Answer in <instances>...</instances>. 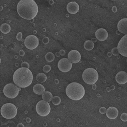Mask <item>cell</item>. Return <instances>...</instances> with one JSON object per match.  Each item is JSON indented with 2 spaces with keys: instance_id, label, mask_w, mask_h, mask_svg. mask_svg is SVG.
Masks as SVG:
<instances>
[{
  "instance_id": "7402d4cb",
  "label": "cell",
  "mask_w": 127,
  "mask_h": 127,
  "mask_svg": "<svg viewBox=\"0 0 127 127\" xmlns=\"http://www.w3.org/2000/svg\"><path fill=\"white\" fill-rule=\"evenodd\" d=\"M45 59L48 62H52L54 60V55L51 52H48L45 55Z\"/></svg>"
},
{
  "instance_id": "f546056e",
  "label": "cell",
  "mask_w": 127,
  "mask_h": 127,
  "mask_svg": "<svg viewBox=\"0 0 127 127\" xmlns=\"http://www.w3.org/2000/svg\"><path fill=\"white\" fill-rule=\"evenodd\" d=\"M43 43H44V44H48V43H49V40L48 38H47V37H45V38H44L43 39Z\"/></svg>"
},
{
  "instance_id": "d6986e66",
  "label": "cell",
  "mask_w": 127,
  "mask_h": 127,
  "mask_svg": "<svg viewBox=\"0 0 127 127\" xmlns=\"http://www.w3.org/2000/svg\"><path fill=\"white\" fill-rule=\"evenodd\" d=\"M0 31L2 33L7 34L11 31V27L8 24H2L0 27Z\"/></svg>"
},
{
  "instance_id": "f1b7e54d",
  "label": "cell",
  "mask_w": 127,
  "mask_h": 127,
  "mask_svg": "<svg viewBox=\"0 0 127 127\" xmlns=\"http://www.w3.org/2000/svg\"><path fill=\"white\" fill-rule=\"evenodd\" d=\"M106 111H107V110L106 109L105 107H101L100 109V112L102 114H103L105 113L106 112Z\"/></svg>"
},
{
  "instance_id": "8fae6325",
  "label": "cell",
  "mask_w": 127,
  "mask_h": 127,
  "mask_svg": "<svg viewBox=\"0 0 127 127\" xmlns=\"http://www.w3.org/2000/svg\"><path fill=\"white\" fill-rule=\"evenodd\" d=\"M69 60L73 64H76L79 63L81 58L80 53L76 50H73L71 51L68 56Z\"/></svg>"
},
{
  "instance_id": "ba28073f",
  "label": "cell",
  "mask_w": 127,
  "mask_h": 127,
  "mask_svg": "<svg viewBox=\"0 0 127 127\" xmlns=\"http://www.w3.org/2000/svg\"><path fill=\"white\" fill-rule=\"evenodd\" d=\"M24 45L26 47L30 50L36 48L39 45V40L34 35H29L27 37L24 41Z\"/></svg>"
},
{
  "instance_id": "5bb4252c",
  "label": "cell",
  "mask_w": 127,
  "mask_h": 127,
  "mask_svg": "<svg viewBox=\"0 0 127 127\" xmlns=\"http://www.w3.org/2000/svg\"><path fill=\"white\" fill-rule=\"evenodd\" d=\"M67 9L69 13L71 14H75L78 12L79 10V6L76 2L73 1L70 2L67 5Z\"/></svg>"
},
{
  "instance_id": "d4e9b609",
  "label": "cell",
  "mask_w": 127,
  "mask_h": 127,
  "mask_svg": "<svg viewBox=\"0 0 127 127\" xmlns=\"http://www.w3.org/2000/svg\"><path fill=\"white\" fill-rule=\"evenodd\" d=\"M121 119L123 121H127V114L126 113H123L121 114L120 117Z\"/></svg>"
},
{
  "instance_id": "9c48e42d",
  "label": "cell",
  "mask_w": 127,
  "mask_h": 127,
  "mask_svg": "<svg viewBox=\"0 0 127 127\" xmlns=\"http://www.w3.org/2000/svg\"><path fill=\"white\" fill-rule=\"evenodd\" d=\"M59 69L64 73L69 72L73 66L72 63L68 59L63 58L60 60L58 64Z\"/></svg>"
},
{
  "instance_id": "4316f807",
  "label": "cell",
  "mask_w": 127,
  "mask_h": 127,
  "mask_svg": "<svg viewBox=\"0 0 127 127\" xmlns=\"http://www.w3.org/2000/svg\"><path fill=\"white\" fill-rule=\"evenodd\" d=\"M113 54L114 55H118L119 53L118 51V47L117 48H114L112 49V51Z\"/></svg>"
},
{
  "instance_id": "7c38bea8",
  "label": "cell",
  "mask_w": 127,
  "mask_h": 127,
  "mask_svg": "<svg viewBox=\"0 0 127 127\" xmlns=\"http://www.w3.org/2000/svg\"><path fill=\"white\" fill-rule=\"evenodd\" d=\"M95 36L99 41H104L107 39L108 34V32L105 29L100 28L96 32Z\"/></svg>"
},
{
  "instance_id": "5b68a950",
  "label": "cell",
  "mask_w": 127,
  "mask_h": 127,
  "mask_svg": "<svg viewBox=\"0 0 127 127\" xmlns=\"http://www.w3.org/2000/svg\"><path fill=\"white\" fill-rule=\"evenodd\" d=\"M1 114L4 118L12 119L14 118L17 114V108L12 103L4 104L1 108Z\"/></svg>"
},
{
  "instance_id": "4dcf8cb0",
  "label": "cell",
  "mask_w": 127,
  "mask_h": 127,
  "mask_svg": "<svg viewBox=\"0 0 127 127\" xmlns=\"http://www.w3.org/2000/svg\"><path fill=\"white\" fill-rule=\"evenodd\" d=\"M60 54L62 56H64L65 55V51L64 50H61L60 51Z\"/></svg>"
},
{
  "instance_id": "d6a6232c",
  "label": "cell",
  "mask_w": 127,
  "mask_h": 127,
  "mask_svg": "<svg viewBox=\"0 0 127 127\" xmlns=\"http://www.w3.org/2000/svg\"><path fill=\"white\" fill-rule=\"evenodd\" d=\"M17 127H24V125H23V124H22V123H19V124H18V125Z\"/></svg>"
},
{
  "instance_id": "2e32d148",
  "label": "cell",
  "mask_w": 127,
  "mask_h": 127,
  "mask_svg": "<svg viewBox=\"0 0 127 127\" xmlns=\"http://www.w3.org/2000/svg\"><path fill=\"white\" fill-rule=\"evenodd\" d=\"M116 81L119 84H124L127 82V73L125 72H120L116 76Z\"/></svg>"
},
{
  "instance_id": "e0dca14e",
  "label": "cell",
  "mask_w": 127,
  "mask_h": 127,
  "mask_svg": "<svg viewBox=\"0 0 127 127\" xmlns=\"http://www.w3.org/2000/svg\"><path fill=\"white\" fill-rule=\"evenodd\" d=\"M33 91L36 94L42 95L45 92V89L42 85L37 84L33 87Z\"/></svg>"
},
{
  "instance_id": "ac0fdd59",
  "label": "cell",
  "mask_w": 127,
  "mask_h": 127,
  "mask_svg": "<svg viewBox=\"0 0 127 127\" xmlns=\"http://www.w3.org/2000/svg\"><path fill=\"white\" fill-rule=\"evenodd\" d=\"M53 98L52 94L49 91H45L42 94V99L44 100L47 102H49L52 100Z\"/></svg>"
},
{
  "instance_id": "e575fe53",
  "label": "cell",
  "mask_w": 127,
  "mask_h": 127,
  "mask_svg": "<svg viewBox=\"0 0 127 127\" xmlns=\"http://www.w3.org/2000/svg\"></svg>"
},
{
  "instance_id": "4fadbf2b",
  "label": "cell",
  "mask_w": 127,
  "mask_h": 127,
  "mask_svg": "<svg viewBox=\"0 0 127 127\" xmlns=\"http://www.w3.org/2000/svg\"><path fill=\"white\" fill-rule=\"evenodd\" d=\"M118 28L121 33L127 34V18H123L119 20L118 24Z\"/></svg>"
},
{
  "instance_id": "836d02e7",
  "label": "cell",
  "mask_w": 127,
  "mask_h": 127,
  "mask_svg": "<svg viewBox=\"0 0 127 127\" xmlns=\"http://www.w3.org/2000/svg\"></svg>"
},
{
  "instance_id": "603a6c76",
  "label": "cell",
  "mask_w": 127,
  "mask_h": 127,
  "mask_svg": "<svg viewBox=\"0 0 127 127\" xmlns=\"http://www.w3.org/2000/svg\"><path fill=\"white\" fill-rule=\"evenodd\" d=\"M52 102L55 105H58L61 102V98L58 96H55L52 99Z\"/></svg>"
},
{
  "instance_id": "6da1fadb",
  "label": "cell",
  "mask_w": 127,
  "mask_h": 127,
  "mask_svg": "<svg viewBox=\"0 0 127 127\" xmlns=\"http://www.w3.org/2000/svg\"><path fill=\"white\" fill-rule=\"evenodd\" d=\"M17 11L22 18L31 20L36 16L38 7L33 0H21L18 4Z\"/></svg>"
},
{
  "instance_id": "8992f818",
  "label": "cell",
  "mask_w": 127,
  "mask_h": 127,
  "mask_svg": "<svg viewBox=\"0 0 127 127\" xmlns=\"http://www.w3.org/2000/svg\"><path fill=\"white\" fill-rule=\"evenodd\" d=\"M19 89L15 85L10 83L5 86L3 89V93L6 97L10 99L16 98L19 93Z\"/></svg>"
},
{
  "instance_id": "44dd1931",
  "label": "cell",
  "mask_w": 127,
  "mask_h": 127,
  "mask_svg": "<svg viewBox=\"0 0 127 127\" xmlns=\"http://www.w3.org/2000/svg\"><path fill=\"white\" fill-rule=\"evenodd\" d=\"M37 80L40 83H44L47 80V76L43 73H39L36 76Z\"/></svg>"
},
{
  "instance_id": "ffe728a7",
  "label": "cell",
  "mask_w": 127,
  "mask_h": 127,
  "mask_svg": "<svg viewBox=\"0 0 127 127\" xmlns=\"http://www.w3.org/2000/svg\"><path fill=\"white\" fill-rule=\"evenodd\" d=\"M94 45L93 42L92 41H90V40L86 41L84 45V47L85 49L88 51L91 50L94 48Z\"/></svg>"
},
{
  "instance_id": "83f0119b",
  "label": "cell",
  "mask_w": 127,
  "mask_h": 127,
  "mask_svg": "<svg viewBox=\"0 0 127 127\" xmlns=\"http://www.w3.org/2000/svg\"><path fill=\"white\" fill-rule=\"evenodd\" d=\"M17 39L18 41H21L22 39V33L21 32H19L17 35Z\"/></svg>"
},
{
  "instance_id": "7a4b0ae2",
  "label": "cell",
  "mask_w": 127,
  "mask_h": 127,
  "mask_svg": "<svg viewBox=\"0 0 127 127\" xmlns=\"http://www.w3.org/2000/svg\"><path fill=\"white\" fill-rule=\"evenodd\" d=\"M13 81L17 86L25 88L32 83L33 74L29 69L22 67L15 71L13 75Z\"/></svg>"
},
{
  "instance_id": "484cf974",
  "label": "cell",
  "mask_w": 127,
  "mask_h": 127,
  "mask_svg": "<svg viewBox=\"0 0 127 127\" xmlns=\"http://www.w3.org/2000/svg\"><path fill=\"white\" fill-rule=\"evenodd\" d=\"M21 66L22 67H24V68H26L29 69V67H30V65H29V64H28L27 62H23L22 64H21Z\"/></svg>"
},
{
  "instance_id": "52a82bcc",
  "label": "cell",
  "mask_w": 127,
  "mask_h": 127,
  "mask_svg": "<svg viewBox=\"0 0 127 127\" xmlns=\"http://www.w3.org/2000/svg\"><path fill=\"white\" fill-rule=\"evenodd\" d=\"M36 110L37 113L39 116L41 117H46L49 114L51 108L48 102L43 100L37 103Z\"/></svg>"
},
{
  "instance_id": "9a60e30c",
  "label": "cell",
  "mask_w": 127,
  "mask_h": 127,
  "mask_svg": "<svg viewBox=\"0 0 127 127\" xmlns=\"http://www.w3.org/2000/svg\"><path fill=\"white\" fill-rule=\"evenodd\" d=\"M106 116L111 119H114L118 117V110L116 107H110L107 110Z\"/></svg>"
},
{
  "instance_id": "30bf717a",
  "label": "cell",
  "mask_w": 127,
  "mask_h": 127,
  "mask_svg": "<svg viewBox=\"0 0 127 127\" xmlns=\"http://www.w3.org/2000/svg\"><path fill=\"white\" fill-rule=\"evenodd\" d=\"M118 49L119 53L124 57H127V34L119 41Z\"/></svg>"
},
{
  "instance_id": "3957f363",
  "label": "cell",
  "mask_w": 127,
  "mask_h": 127,
  "mask_svg": "<svg viewBox=\"0 0 127 127\" xmlns=\"http://www.w3.org/2000/svg\"><path fill=\"white\" fill-rule=\"evenodd\" d=\"M66 93L67 96L73 100H79L84 96L85 91L81 84L76 82L70 84L66 88Z\"/></svg>"
},
{
  "instance_id": "277c9868",
  "label": "cell",
  "mask_w": 127,
  "mask_h": 127,
  "mask_svg": "<svg viewBox=\"0 0 127 127\" xmlns=\"http://www.w3.org/2000/svg\"><path fill=\"white\" fill-rule=\"evenodd\" d=\"M82 78L86 83L89 85H93L98 81L99 74L95 69L88 68L83 72Z\"/></svg>"
},
{
  "instance_id": "1f68e13d",
  "label": "cell",
  "mask_w": 127,
  "mask_h": 127,
  "mask_svg": "<svg viewBox=\"0 0 127 127\" xmlns=\"http://www.w3.org/2000/svg\"><path fill=\"white\" fill-rule=\"evenodd\" d=\"M19 55L21 56H23L24 55V52L23 50H20L19 52Z\"/></svg>"
},
{
  "instance_id": "cb8c5ba5",
  "label": "cell",
  "mask_w": 127,
  "mask_h": 127,
  "mask_svg": "<svg viewBox=\"0 0 127 127\" xmlns=\"http://www.w3.org/2000/svg\"><path fill=\"white\" fill-rule=\"evenodd\" d=\"M50 70H51V67L48 65H46L43 68V71L45 73H48L50 71Z\"/></svg>"
}]
</instances>
